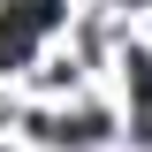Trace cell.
Here are the masks:
<instances>
[{
    "label": "cell",
    "instance_id": "cell-2",
    "mask_svg": "<svg viewBox=\"0 0 152 152\" xmlns=\"http://www.w3.org/2000/svg\"><path fill=\"white\" fill-rule=\"evenodd\" d=\"M137 99L152 107V61H137Z\"/></svg>",
    "mask_w": 152,
    "mask_h": 152
},
{
    "label": "cell",
    "instance_id": "cell-1",
    "mask_svg": "<svg viewBox=\"0 0 152 152\" xmlns=\"http://www.w3.org/2000/svg\"><path fill=\"white\" fill-rule=\"evenodd\" d=\"M61 23V0H8L0 8V61H31V46Z\"/></svg>",
    "mask_w": 152,
    "mask_h": 152
}]
</instances>
